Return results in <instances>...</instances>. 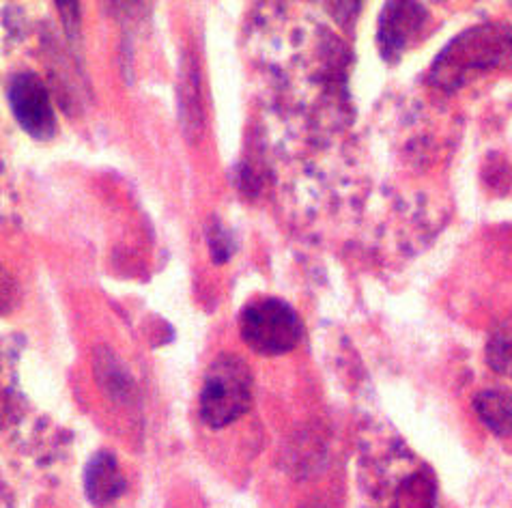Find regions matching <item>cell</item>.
<instances>
[{"label": "cell", "instance_id": "cell-1", "mask_svg": "<svg viewBox=\"0 0 512 508\" xmlns=\"http://www.w3.org/2000/svg\"><path fill=\"white\" fill-rule=\"evenodd\" d=\"M512 59V31L502 24L469 28L439 56L433 80L442 87H459L469 72L500 67Z\"/></svg>", "mask_w": 512, "mask_h": 508}, {"label": "cell", "instance_id": "cell-2", "mask_svg": "<svg viewBox=\"0 0 512 508\" xmlns=\"http://www.w3.org/2000/svg\"><path fill=\"white\" fill-rule=\"evenodd\" d=\"M250 371L237 356L211 362L201 390V418L211 429L229 427L250 409Z\"/></svg>", "mask_w": 512, "mask_h": 508}, {"label": "cell", "instance_id": "cell-3", "mask_svg": "<svg viewBox=\"0 0 512 508\" xmlns=\"http://www.w3.org/2000/svg\"><path fill=\"white\" fill-rule=\"evenodd\" d=\"M239 332L254 354L282 356L300 343L302 321L287 302L256 298L241 310Z\"/></svg>", "mask_w": 512, "mask_h": 508}, {"label": "cell", "instance_id": "cell-4", "mask_svg": "<svg viewBox=\"0 0 512 508\" xmlns=\"http://www.w3.org/2000/svg\"><path fill=\"white\" fill-rule=\"evenodd\" d=\"M7 102L13 117L28 136L37 140H50L54 136L56 117L50 95L35 72H20L9 78Z\"/></svg>", "mask_w": 512, "mask_h": 508}, {"label": "cell", "instance_id": "cell-5", "mask_svg": "<svg viewBox=\"0 0 512 508\" xmlns=\"http://www.w3.org/2000/svg\"><path fill=\"white\" fill-rule=\"evenodd\" d=\"M429 13L418 3H388L379 22V46L383 59L396 61L405 52L411 37L420 33Z\"/></svg>", "mask_w": 512, "mask_h": 508}, {"label": "cell", "instance_id": "cell-6", "mask_svg": "<svg viewBox=\"0 0 512 508\" xmlns=\"http://www.w3.org/2000/svg\"><path fill=\"white\" fill-rule=\"evenodd\" d=\"M84 489L95 506H108L125 491V478L117 465V459L108 450L99 453L89 461L87 474H84Z\"/></svg>", "mask_w": 512, "mask_h": 508}, {"label": "cell", "instance_id": "cell-7", "mask_svg": "<svg viewBox=\"0 0 512 508\" xmlns=\"http://www.w3.org/2000/svg\"><path fill=\"white\" fill-rule=\"evenodd\" d=\"M474 409L495 435H512V394L504 390H485L474 399Z\"/></svg>", "mask_w": 512, "mask_h": 508}, {"label": "cell", "instance_id": "cell-8", "mask_svg": "<svg viewBox=\"0 0 512 508\" xmlns=\"http://www.w3.org/2000/svg\"><path fill=\"white\" fill-rule=\"evenodd\" d=\"M487 360L493 371L512 377V328L500 330L491 336L487 345Z\"/></svg>", "mask_w": 512, "mask_h": 508}, {"label": "cell", "instance_id": "cell-9", "mask_svg": "<svg viewBox=\"0 0 512 508\" xmlns=\"http://www.w3.org/2000/svg\"><path fill=\"white\" fill-rule=\"evenodd\" d=\"M209 250H211V259L218 265H222L226 259L233 254V237L224 231L220 224H213L209 229Z\"/></svg>", "mask_w": 512, "mask_h": 508}]
</instances>
